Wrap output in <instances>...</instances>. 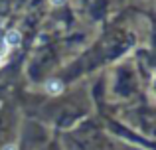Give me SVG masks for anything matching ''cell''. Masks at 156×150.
Masks as SVG:
<instances>
[{
  "label": "cell",
  "mask_w": 156,
  "mask_h": 150,
  "mask_svg": "<svg viewBox=\"0 0 156 150\" xmlns=\"http://www.w3.org/2000/svg\"><path fill=\"white\" fill-rule=\"evenodd\" d=\"M2 40H4V46L6 47H18L22 44V34L18 30H8Z\"/></svg>",
  "instance_id": "1"
},
{
  "label": "cell",
  "mask_w": 156,
  "mask_h": 150,
  "mask_svg": "<svg viewBox=\"0 0 156 150\" xmlns=\"http://www.w3.org/2000/svg\"><path fill=\"white\" fill-rule=\"evenodd\" d=\"M61 91H63V83H61L59 79H48L46 81V93H50V95H59Z\"/></svg>",
  "instance_id": "2"
},
{
  "label": "cell",
  "mask_w": 156,
  "mask_h": 150,
  "mask_svg": "<svg viewBox=\"0 0 156 150\" xmlns=\"http://www.w3.org/2000/svg\"><path fill=\"white\" fill-rule=\"evenodd\" d=\"M6 50H8L6 46H2V47H0V63L4 61V55H6Z\"/></svg>",
  "instance_id": "3"
},
{
  "label": "cell",
  "mask_w": 156,
  "mask_h": 150,
  "mask_svg": "<svg viewBox=\"0 0 156 150\" xmlns=\"http://www.w3.org/2000/svg\"><path fill=\"white\" fill-rule=\"evenodd\" d=\"M2 150H18V146H16V144H6Z\"/></svg>",
  "instance_id": "4"
},
{
  "label": "cell",
  "mask_w": 156,
  "mask_h": 150,
  "mask_svg": "<svg viewBox=\"0 0 156 150\" xmlns=\"http://www.w3.org/2000/svg\"><path fill=\"white\" fill-rule=\"evenodd\" d=\"M50 4H51V6H61L63 0H50Z\"/></svg>",
  "instance_id": "5"
}]
</instances>
